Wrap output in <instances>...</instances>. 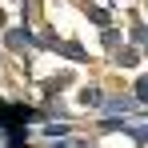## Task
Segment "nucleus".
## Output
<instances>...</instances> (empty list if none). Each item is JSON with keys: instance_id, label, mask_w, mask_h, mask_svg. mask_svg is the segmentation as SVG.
Returning <instances> with one entry per match:
<instances>
[{"instance_id": "1", "label": "nucleus", "mask_w": 148, "mask_h": 148, "mask_svg": "<svg viewBox=\"0 0 148 148\" xmlns=\"http://www.w3.org/2000/svg\"><path fill=\"white\" fill-rule=\"evenodd\" d=\"M80 104H88V108H96V104H104V96H100L96 88H84V92H80Z\"/></svg>"}, {"instance_id": "2", "label": "nucleus", "mask_w": 148, "mask_h": 148, "mask_svg": "<svg viewBox=\"0 0 148 148\" xmlns=\"http://www.w3.org/2000/svg\"><path fill=\"white\" fill-rule=\"evenodd\" d=\"M108 108H112V112H128V108H132V100H108Z\"/></svg>"}, {"instance_id": "3", "label": "nucleus", "mask_w": 148, "mask_h": 148, "mask_svg": "<svg viewBox=\"0 0 148 148\" xmlns=\"http://www.w3.org/2000/svg\"><path fill=\"white\" fill-rule=\"evenodd\" d=\"M136 96H140V100H144V104H148V76H144V80H140V84H136Z\"/></svg>"}]
</instances>
